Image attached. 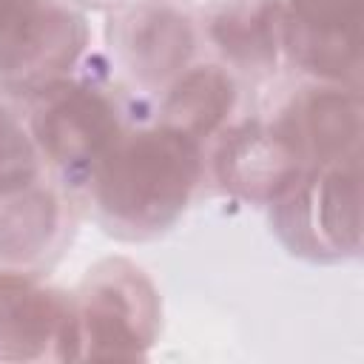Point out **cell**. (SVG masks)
I'll return each mask as SVG.
<instances>
[{"label": "cell", "instance_id": "cell-12", "mask_svg": "<svg viewBox=\"0 0 364 364\" xmlns=\"http://www.w3.org/2000/svg\"><path fill=\"white\" fill-rule=\"evenodd\" d=\"M65 233V205L43 179L0 196V267L34 273L57 253Z\"/></svg>", "mask_w": 364, "mask_h": 364}, {"label": "cell", "instance_id": "cell-2", "mask_svg": "<svg viewBox=\"0 0 364 364\" xmlns=\"http://www.w3.org/2000/svg\"><path fill=\"white\" fill-rule=\"evenodd\" d=\"M28 131L43 165L63 185H88L128 131L119 97L97 80L65 77L31 97Z\"/></svg>", "mask_w": 364, "mask_h": 364}, {"label": "cell", "instance_id": "cell-5", "mask_svg": "<svg viewBox=\"0 0 364 364\" xmlns=\"http://www.w3.org/2000/svg\"><path fill=\"white\" fill-rule=\"evenodd\" d=\"M88 26L68 0H0V85L37 94L77 68Z\"/></svg>", "mask_w": 364, "mask_h": 364}, {"label": "cell", "instance_id": "cell-9", "mask_svg": "<svg viewBox=\"0 0 364 364\" xmlns=\"http://www.w3.org/2000/svg\"><path fill=\"white\" fill-rule=\"evenodd\" d=\"M361 0H287L284 60L316 82L358 88Z\"/></svg>", "mask_w": 364, "mask_h": 364}, {"label": "cell", "instance_id": "cell-3", "mask_svg": "<svg viewBox=\"0 0 364 364\" xmlns=\"http://www.w3.org/2000/svg\"><path fill=\"white\" fill-rule=\"evenodd\" d=\"M361 154L313 165L270 202L284 247L310 262H341L361 250Z\"/></svg>", "mask_w": 364, "mask_h": 364}, {"label": "cell", "instance_id": "cell-11", "mask_svg": "<svg viewBox=\"0 0 364 364\" xmlns=\"http://www.w3.org/2000/svg\"><path fill=\"white\" fill-rule=\"evenodd\" d=\"M205 37L233 71L270 77L284 63L287 0H213Z\"/></svg>", "mask_w": 364, "mask_h": 364}, {"label": "cell", "instance_id": "cell-8", "mask_svg": "<svg viewBox=\"0 0 364 364\" xmlns=\"http://www.w3.org/2000/svg\"><path fill=\"white\" fill-rule=\"evenodd\" d=\"M210 171L222 191L245 202L270 205L296 185L307 162L276 117H253L219 134Z\"/></svg>", "mask_w": 364, "mask_h": 364}, {"label": "cell", "instance_id": "cell-6", "mask_svg": "<svg viewBox=\"0 0 364 364\" xmlns=\"http://www.w3.org/2000/svg\"><path fill=\"white\" fill-rule=\"evenodd\" d=\"M114 60L145 91H165L193 60L199 31L182 0H122L108 23Z\"/></svg>", "mask_w": 364, "mask_h": 364}, {"label": "cell", "instance_id": "cell-14", "mask_svg": "<svg viewBox=\"0 0 364 364\" xmlns=\"http://www.w3.org/2000/svg\"><path fill=\"white\" fill-rule=\"evenodd\" d=\"M43 156L34 145L28 122L0 102V196L23 191L43 179Z\"/></svg>", "mask_w": 364, "mask_h": 364}, {"label": "cell", "instance_id": "cell-4", "mask_svg": "<svg viewBox=\"0 0 364 364\" xmlns=\"http://www.w3.org/2000/svg\"><path fill=\"white\" fill-rule=\"evenodd\" d=\"M74 299L77 358H142L159 333L154 282L128 259L94 264Z\"/></svg>", "mask_w": 364, "mask_h": 364}, {"label": "cell", "instance_id": "cell-7", "mask_svg": "<svg viewBox=\"0 0 364 364\" xmlns=\"http://www.w3.org/2000/svg\"><path fill=\"white\" fill-rule=\"evenodd\" d=\"M77 358L74 299L37 273L0 270V361Z\"/></svg>", "mask_w": 364, "mask_h": 364}, {"label": "cell", "instance_id": "cell-10", "mask_svg": "<svg viewBox=\"0 0 364 364\" xmlns=\"http://www.w3.org/2000/svg\"><path fill=\"white\" fill-rule=\"evenodd\" d=\"M296 142L307 168L338 162L358 154L361 142V94L355 85L316 82L304 85L276 114Z\"/></svg>", "mask_w": 364, "mask_h": 364}, {"label": "cell", "instance_id": "cell-13", "mask_svg": "<svg viewBox=\"0 0 364 364\" xmlns=\"http://www.w3.org/2000/svg\"><path fill=\"white\" fill-rule=\"evenodd\" d=\"M239 105L236 77L216 63L188 65L165 91L159 102V125L205 145L219 136Z\"/></svg>", "mask_w": 364, "mask_h": 364}, {"label": "cell", "instance_id": "cell-1", "mask_svg": "<svg viewBox=\"0 0 364 364\" xmlns=\"http://www.w3.org/2000/svg\"><path fill=\"white\" fill-rule=\"evenodd\" d=\"M202 176V145L156 122L125 131L97 168L88 191L105 230L136 242L173 228Z\"/></svg>", "mask_w": 364, "mask_h": 364}]
</instances>
